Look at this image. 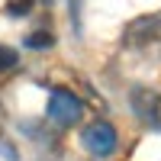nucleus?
Masks as SVG:
<instances>
[{
    "instance_id": "20e7f679",
    "label": "nucleus",
    "mask_w": 161,
    "mask_h": 161,
    "mask_svg": "<svg viewBox=\"0 0 161 161\" xmlns=\"http://www.w3.org/2000/svg\"><path fill=\"white\" fill-rule=\"evenodd\" d=\"M52 45H55V36H52L48 29H39L32 36H26V48H32V52H45Z\"/></svg>"
},
{
    "instance_id": "423d86ee",
    "label": "nucleus",
    "mask_w": 161,
    "mask_h": 161,
    "mask_svg": "<svg viewBox=\"0 0 161 161\" xmlns=\"http://www.w3.org/2000/svg\"><path fill=\"white\" fill-rule=\"evenodd\" d=\"M36 7V0H7V13L10 16H26Z\"/></svg>"
},
{
    "instance_id": "f257e3e1",
    "label": "nucleus",
    "mask_w": 161,
    "mask_h": 161,
    "mask_svg": "<svg viewBox=\"0 0 161 161\" xmlns=\"http://www.w3.org/2000/svg\"><path fill=\"white\" fill-rule=\"evenodd\" d=\"M45 116H48V123H55L58 129H71V126L80 123V116H84V103H80V97L74 90H68V87H52Z\"/></svg>"
},
{
    "instance_id": "39448f33",
    "label": "nucleus",
    "mask_w": 161,
    "mask_h": 161,
    "mask_svg": "<svg viewBox=\"0 0 161 161\" xmlns=\"http://www.w3.org/2000/svg\"><path fill=\"white\" fill-rule=\"evenodd\" d=\"M16 61H19L16 48H10V45H0V74H3V71H10V68H16Z\"/></svg>"
},
{
    "instance_id": "f03ea898",
    "label": "nucleus",
    "mask_w": 161,
    "mask_h": 161,
    "mask_svg": "<svg viewBox=\"0 0 161 161\" xmlns=\"http://www.w3.org/2000/svg\"><path fill=\"white\" fill-rule=\"evenodd\" d=\"M80 142H84V148H87L93 158H110V155H116V148H119V136H116V129L106 123V119H93L90 126H84Z\"/></svg>"
},
{
    "instance_id": "7ed1b4c3",
    "label": "nucleus",
    "mask_w": 161,
    "mask_h": 161,
    "mask_svg": "<svg viewBox=\"0 0 161 161\" xmlns=\"http://www.w3.org/2000/svg\"><path fill=\"white\" fill-rule=\"evenodd\" d=\"M132 110H136L148 126L161 129V93H155L148 87H136L132 90Z\"/></svg>"
}]
</instances>
